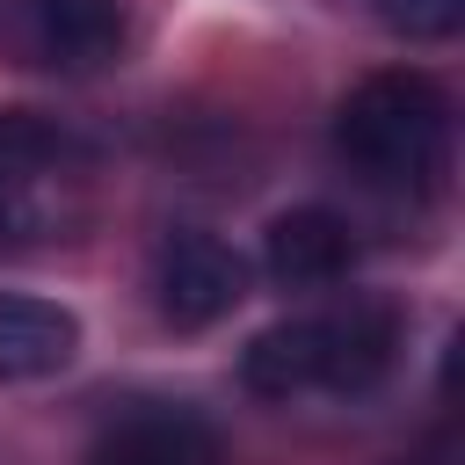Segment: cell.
<instances>
[{
  "instance_id": "6da1fadb",
  "label": "cell",
  "mask_w": 465,
  "mask_h": 465,
  "mask_svg": "<svg viewBox=\"0 0 465 465\" xmlns=\"http://www.w3.org/2000/svg\"><path fill=\"white\" fill-rule=\"evenodd\" d=\"M407 320L392 298H341L327 312H298L262 327L240 349V385L262 400H298V392H371L400 363Z\"/></svg>"
},
{
  "instance_id": "7a4b0ae2",
  "label": "cell",
  "mask_w": 465,
  "mask_h": 465,
  "mask_svg": "<svg viewBox=\"0 0 465 465\" xmlns=\"http://www.w3.org/2000/svg\"><path fill=\"white\" fill-rule=\"evenodd\" d=\"M334 153L371 189L429 196L450 167V94L414 65L363 73L334 102Z\"/></svg>"
},
{
  "instance_id": "3957f363",
  "label": "cell",
  "mask_w": 465,
  "mask_h": 465,
  "mask_svg": "<svg viewBox=\"0 0 465 465\" xmlns=\"http://www.w3.org/2000/svg\"><path fill=\"white\" fill-rule=\"evenodd\" d=\"M94 153L36 109H0V254L65 240L87 218Z\"/></svg>"
},
{
  "instance_id": "277c9868",
  "label": "cell",
  "mask_w": 465,
  "mask_h": 465,
  "mask_svg": "<svg viewBox=\"0 0 465 465\" xmlns=\"http://www.w3.org/2000/svg\"><path fill=\"white\" fill-rule=\"evenodd\" d=\"M145 291H153V312L174 334H203V327L232 320V305L247 298V254L232 240L203 232V225H174L153 247Z\"/></svg>"
},
{
  "instance_id": "5b68a950",
  "label": "cell",
  "mask_w": 465,
  "mask_h": 465,
  "mask_svg": "<svg viewBox=\"0 0 465 465\" xmlns=\"http://www.w3.org/2000/svg\"><path fill=\"white\" fill-rule=\"evenodd\" d=\"M131 44V0H15L7 51L36 73H102Z\"/></svg>"
},
{
  "instance_id": "8992f818",
  "label": "cell",
  "mask_w": 465,
  "mask_h": 465,
  "mask_svg": "<svg viewBox=\"0 0 465 465\" xmlns=\"http://www.w3.org/2000/svg\"><path fill=\"white\" fill-rule=\"evenodd\" d=\"M87 465H218V429L189 400H124L94 429Z\"/></svg>"
},
{
  "instance_id": "52a82bcc",
  "label": "cell",
  "mask_w": 465,
  "mask_h": 465,
  "mask_svg": "<svg viewBox=\"0 0 465 465\" xmlns=\"http://www.w3.org/2000/svg\"><path fill=\"white\" fill-rule=\"evenodd\" d=\"M356 269V225L327 203L276 211L262 232V276L276 291H334Z\"/></svg>"
},
{
  "instance_id": "ba28073f",
  "label": "cell",
  "mask_w": 465,
  "mask_h": 465,
  "mask_svg": "<svg viewBox=\"0 0 465 465\" xmlns=\"http://www.w3.org/2000/svg\"><path fill=\"white\" fill-rule=\"evenodd\" d=\"M80 356V320L58 298L0 291V385H36L58 378Z\"/></svg>"
},
{
  "instance_id": "9c48e42d",
  "label": "cell",
  "mask_w": 465,
  "mask_h": 465,
  "mask_svg": "<svg viewBox=\"0 0 465 465\" xmlns=\"http://www.w3.org/2000/svg\"><path fill=\"white\" fill-rule=\"evenodd\" d=\"M371 15L407 44H443L465 22V0H371Z\"/></svg>"
}]
</instances>
